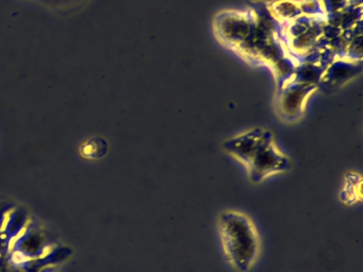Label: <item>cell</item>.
I'll list each match as a JSON object with an SVG mask.
<instances>
[{"mask_svg":"<svg viewBox=\"0 0 363 272\" xmlns=\"http://www.w3.org/2000/svg\"><path fill=\"white\" fill-rule=\"evenodd\" d=\"M223 148L243 166L248 181L254 185L284 174L292 166L290 157L276 144L274 134L264 128H252L237 134L225 140Z\"/></svg>","mask_w":363,"mask_h":272,"instance_id":"1","label":"cell"},{"mask_svg":"<svg viewBox=\"0 0 363 272\" xmlns=\"http://www.w3.org/2000/svg\"><path fill=\"white\" fill-rule=\"evenodd\" d=\"M218 232L227 263L237 272L250 271L262 248L254 220L242 210H223L218 215Z\"/></svg>","mask_w":363,"mask_h":272,"instance_id":"2","label":"cell"},{"mask_svg":"<svg viewBox=\"0 0 363 272\" xmlns=\"http://www.w3.org/2000/svg\"><path fill=\"white\" fill-rule=\"evenodd\" d=\"M213 29L222 44L252 62L257 31V15L252 8L222 11L214 17Z\"/></svg>","mask_w":363,"mask_h":272,"instance_id":"3","label":"cell"},{"mask_svg":"<svg viewBox=\"0 0 363 272\" xmlns=\"http://www.w3.org/2000/svg\"><path fill=\"white\" fill-rule=\"evenodd\" d=\"M315 85L290 80L278 87L276 110L286 123H296L303 117L310 96L318 89Z\"/></svg>","mask_w":363,"mask_h":272,"instance_id":"4","label":"cell"},{"mask_svg":"<svg viewBox=\"0 0 363 272\" xmlns=\"http://www.w3.org/2000/svg\"><path fill=\"white\" fill-rule=\"evenodd\" d=\"M14 250L27 261L40 259L50 252V240L41 230L27 227L25 231L16 238Z\"/></svg>","mask_w":363,"mask_h":272,"instance_id":"5","label":"cell"},{"mask_svg":"<svg viewBox=\"0 0 363 272\" xmlns=\"http://www.w3.org/2000/svg\"><path fill=\"white\" fill-rule=\"evenodd\" d=\"M362 69V61H350L344 57L333 60L323 74L320 85L328 87H339L358 76Z\"/></svg>","mask_w":363,"mask_h":272,"instance_id":"6","label":"cell"},{"mask_svg":"<svg viewBox=\"0 0 363 272\" xmlns=\"http://www.w3.org/2000/svg\"><path fill=\"white\" fill-rule=\"evenodd\" d=\"M339 200L345 205H356L362 201V176L357 171H350L344 176L339 191Z\"/></svg>","mask_w":363,"mask_h":272,"instance_id":"7","label":"cell"},{"mask_svg":"<svg viewBox=\"0 0 363 272\" xmlns=\"http://www.w3.org/2000/svg\"><path fill=\"white\" fill-rule=\"evenodd\" d=\"M325 69L326 67L320 64L301 62L297 64L291 80L305 83V84L315 85L318 87Z\"/></svg>","mask_w":363,"mask_h":272,"instance_id":"8","label":"cell"},{"mask_svg":"<svg viewBox=\"0 0 363 272\" xmlns=\"http://www.w3.org/2000/svg\"><path fill=\"white\" fill-rule=\"evenodd\" d=\"M267 6L272 15L280 23H286L301 16L299 1L296 0H274L271 4H267Z\"/></svg>","mask_w":363,"mask_h":272,"instance_id":"9","label":"cell"},{"mask_svg":"<svg viewBox=\"0 0 363 272\" xmlns=\"http://www.w3.org/2000/svg\"><path fill=\"white\" fill-rule=\"evenodd\" d=\"M28 215L26 212L16 210L10 212L9 217L4 221L3 233L8 239H16L28 227Z\"/></svg>","mask_w":363,"mask_h":272,"instance_id":"10","label":"cell"},{"mask_svg":"<svg viewBox=\"0 0 363 272\" xmlns=\"http://www.w3.org/2000/svg\"><path fill=\"white\" fill-rule=\"evenodd\" d=\"M301 15L303 16L313 17V18H325L326 10L322 0H301L299 1Z\"/></svg>","mask_w":363,"mask_h":272,"instance_id":"11","label":"cell"},{"mask_svg":"<svg viewBox=\"0 0 363 272\" xmlns=\"http://www.w3.org/2000/svg\"><path fill=\"white\" fill-rule=\"evenodd\" d=\"M344 59L350 61H362V33L356 34L346 47Z\"/></svg>","mask_w":363,"mask_h":272,"instance_id":"12","label":"cell"},{"mask_svg":"<svg viewBox=\"0 0 363 272\" xmlns=\"http://www.w3.org/2000/svg\"><path fill=\"white\" fill-rule=\"evenodd\" d=\"M326 13L335 12L345 8L347 0H322Z\"/></svg>","mask_w":363,"mask_h":272,"instance_id":"13","label":"cell"},{"mask_svg":"<svg viewBox=\"0 0 363 272\" xmlns=\"http://www.w3.org/2000/svg\"><path fill=\"white\" fill-rule=\"evenodd\" d=\"M346 6H354V8H358V6H362V0H347Z\"/></svg>","mask_w":363,"mask_h":272,"instance_id":"14","label":"cell"},{"mask_svg":"<svg viewBox=\"0 0 363 272\" xmlns=\"http://www.w3.org/2000/svg\"><path fill=\"white\" fill-rule=\"evenodd\" d=\"M52 269H48V268H44V269H42L41 271L39 272H52Z\"/></svg>","mask_w":363,"mask_h":272,"instance_id":"15","label":"cell"}]
</instances>
